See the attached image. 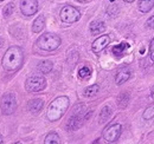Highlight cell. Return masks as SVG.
I'll use <instances>...</instances> for the list:
<instances>
[{
	"instance_id": "cell-1",
	"label": "cell",
	"mask_w": 154,
	"mask_h": 144,
	"mask_svg": "<svg viewBox=\"0 0 154 144\" xmlns=\"http://www.w3.org/2000/svg\"><path fill=\"white\" fill-rule=\"evenodd\" d=\"M24 62V52L19 46H11L5 52L1 64L6 71H17Z\"/></svg>"
},
{
	"instance_id": "cell-2",
	"label": "cell",
	"mask_w": 154,
	"mask_h": 144,
	"mask_svg": "<svg viewBox=\"0 0 154 144\" xmlns=\"http://www.w3.org/2000/svg\"><path fill=\"white\" fill-rule=\"evenodd\" d=\"M69 103L70 102H69V98L66 96L57 97L54 102H51V104L49 105V109H48L49 121L56 122L58 119H60L69 108Z\"/></svg>"
},
{
	"instance_id": "cell-3",
	"label": "cell",
	"mask_w": 154,
	"mask_h": 144,
	"mask_svg": "<svg viewBox=\"0 0 154 144\" xmlns=\"http://www.w3.org/2000/svg\"><path fill=\"white\" fill-rule=\"evenodd\" d=\"M60 43H62L60 38L54 33H45V34L39 37L37 40V45L39 49H42L44 51H49V52L57 50Z\"/></svg>"
},
{
	"instance_id": "cell-4",
	"label": "cell",
	"mask_w": 154,
	"mask_h": 144,
	"mask_svg": "<svg viewBox=\"0 0 154 144\" xmlns=\"http://www.w3.org/2000/svg\"><path fill=\"white\" fill-rule=\"evenodd\" d=\"M46 88V80L42 76L29 77L25 82V89L29 92H39Z\"/></svg>"
},
{
	"instance_id": "cell-5",
	"label": "cell",
	"mask_w": 154,
	"mask_h": 144,
	"mask_svg": "<svg viewBox=\"0 0 154 144\" xmlns=\"http://www.w3.org/2000/svg\"><path fill=\"white\" fill-rule=\"evenodd\" d=\"M0 109L2 115H12L17 109V100L13 93H6L1 98Z\"/></svg>"
},
{
	"instance_id": "cell-6",
	"label": "cell",
	"mask_w": 154,
	"mask_h": 144,
	"mask_svg": "<svg viewBox=\"0 0 154 144\" xmlns=\"http://www.w3.org/2000/svg\"><path fill=\"white\" fill-rule=\"evenodd\" d=\"M121 132H122V126H121V124H119V123L112 124V125L107 126L103 130V138L108 143H114V142H116L120 138Z\"/></svg>"
},
{
	"instance_id": "cell-7",
	"label": "cell",
	"mask_w": 154,
	"mask_h": 144,
	"mask_svg": "<svg viewBox=\"0 0 154 144\" xmlns=\"http://www.w3.org/2000/svg\"><path fill=\"white\" fill-rule=\"evenodd\" d=\"M79 18H81L79 11L72 6H65L60 11V20L63 22H66V24L76 22L79 20Z\"/></svg>"
},
{
	"instance_id": "cell-8",
	"label": "cell",
	"mask_w": 154,
	"mask_h": 144,
	"mask_svg": "<svg viewBox=\"0 0 154 144\" xmlns=\"http://www.w3.org/2000/svg\"><path fill=\"white\" fill-rule=\"evenodd\" d=\"M83 109H84L83 105H81L79 110H77V106L75 108V113L69 118L68 124H66V128H68L69 130H76V129H78L79 126L82 125L83 121L85 119V118H83V116H82V115H83Z\"/></svg>"
},
{
	"instance_id": "cell-9",
	"label": "cell",
	"mask_w": 154,
	"mask_h": 144,
	"mask_svg": "<svg viewBox=\"0 0 154 144\" xmlns=\"http://www.w3.org/2000/svg\"><path fill=\"white\" fill-rule=\"evenodd\" d=\"M20 11L26 17L33 16L38 11V1L37 0H21Z\"/></svg>"
},
{
	"instance_id": "cell-10",
	"label": "cell",
	"mask_w": 154,
	"mask_h": 144,
	"mask_svg": "<svg viewBox=\"0 0 154 144\" xmlns=\"http://www.w3.org/2000/svg\"><path fill=\"white\" fill-rule=\"evenodd\" d=\"M109 43H110V37L109 36L98 37L96 40L93 43V45H91V50H93V52L98 53V52H101L102 50H104Z\"/></svg>"
},
{
	"instance_id": "cell-11",
	"label": "cell",
	"mask_w": 154,
	"mask_h": 144,
	"mask_svg": "<svg viewBox=\"0 0 154 144\" xmlns=\"http://www.w3.org/2000/svg\"><path fill=\"white\" fill-rule=\"evenodd\" d=\"M131 73H132V71H131L129 68H122V69H120L115 77L116 84L117 85H121V84L126 83L131 78Z\"/></svg>"
},
{
	"instance_id": "cell-12",
	"label": "cell",
	"mask_w": 154,
	"mask_h": 144,
	"mask_svg": "<svg viewBox=\"0 0 154 144\" xmlns=\"http://www.w3.org/2000/svg\"><path fill=\"white\" fill-rule=\"evenodd\" d=\"M104 30H106V25H104V22L101 21V20H95V21H93V22L90 24V32H91V34H94V36L101 34L102 32H104Z\"/></svg>"
},
{
	"instance_id": "cell-13",
	"label": "cell",
	"mask_w": 154,
	"mask_h": 144,
	"mask_svg": "<svg viewBox=\"0 0 154 144\" xmlns=\"http://www.w3.org/2000/svg\"><path fill=\"white\" fill-rule=\"evenodd\" d=\"M44 106V102L42 99H31L27 104V108L29 110L32 112V113H39L42 111V109Z\"/></svg>"
},
{
	"instance_id": "cell-14",
	"label": "cell",
	"mask_w": 154,
	"mask_h": 144,
	"mask_svg": "<svg viewBox=\"0 0 154 144\" xmlns=\"http://www.w3.org/2000/svg\"><path fill=\"white\" fill-rule=\"evenodd\" d=\"M137 7L142 13H147L154 7V0H139Z\"/></svg>"
},
{
	"instance_id": "cell-15",
	"label": "cell",
	"mask_w": 154,
	"mask_h": 144,
	"mask_svg": "<svg viewBox=\"0 0 154 144\" xmlns=\"http://www.w3.org/2000/svg\"><path fill=\"white\" fill-rule=\"evenodd\" d=\"M129 49V45L127 43H121L120 45H115L113 49H112V52L115 57H122L123 54L126 53V51Z\"/></svg>"
},
{
	"instance_id": "cell-16",
	"label": "cell",
	"mask_w": 154,
	"mask_h": 144,
	"mask_svg": "<svg viewBox=\"0 0 154 144\" xmlns=\"http://www.w3.org/2000/svg\"><path fill=\"white\" fill-rule=\"evenodd\" d=\"M44 27H45V18H44V16H39L32 24V31L35 33H39V32H42V30Z\"/></svg>"
},
{
	"instance_id": "cell-17",
	"label": "cell",
	"mask_w": 154,
	"mask_h": 144,
	"mask_svg": "<svg viewBox=\"0 0 154 144\" xmlns=\"http://www.w3.org/2000/svg\"><path fill=\"white\" fill-rule=\"evenodd\" d=\"M112 113H113V110H112L110 106H108V105L104 106L100 112V123H106L110 118Z\"/></svg>"
},
{
	"instance_id": "cell-18",
	"label": "cell",
	"mask_w": 154,
	"mask_h": 144,
	"mask_svg": "<svg viewBox=\"0 0 154 144\" xmlns=\"http://www.w3.org/2000/svg\"><path fill=\"white\" fill-rule=\"evenodd\" d=\"M128 102H129V94L127 92H123L117 97V104H119L120 109L126 108L128 105Z\"/></svg>"
},
{
	"instance_id": "cell-19",
	"label": "cell",
	"mask_w": 154,
	"mask_h": 144,
	"mask_svg": "<svg viewBox=\"0 0 154 144\" xmlns=\"http://www.w3.org/2000/svg\"><path fill=\"white\" fill-rule=\"evenodd\" d=\"M52 68H54V64L50 60H44V62H42L38 65V70L42 73H49V72H51Z\"/></svg>"
},
{
	"instance_id": "cell-20",
	"label": "cell",
	"mask_w": 154,
	"mask_h": 144,
	"mask_svg": "<svg viewBox=\"0 0 154 144\" xmlns=\"http://www.w3.org/2000/svg\"><path fill=\"white\" fill-rule=\"evenodd\" d=\"M98 90H100V86H98L97 84L90 85V86H88V88L84 90V96H85L87 98H91V97L96 96Z\"/></svg>"
},
{
	"instance_id": "cell-21",
	"label": "cell",
	"mask_w": 154,
	"mask_h": 144,
	"mask_svg": "<svg viewBox=\"0 0 154 144\" xmlns=\"http://www.w3.org/2000/svg\"><path fill=\"white\" fill-rule=\"evenodd\" d=\"M45 144H59L60 143V138L56 132H50L46 137H45Z\"/></svg>"
},
{
	"instance_id": "cell-22",
	"label": "cell",
	"mask_w": 154,
	"mask_h": 144,
	"mask_svg": "<svg viewBox=\"0 0 154 144\" xmlns=\"http://www.w3.org/2000/svg\"><path fill=\"white\" fill-rule=\"evenodd\" d=\"M13 10H14V4H13V2L7 4V5L4 7V10H2V14H4V17H5V18H8V17L13 13Z\"/></svg>"
},
{
	"instance_id": "cell-23",
	"label": "cell",
	"mask_w": 154,
	"mask_h": 144,
	"mask_svg": "<svg viewBox=\"0 0 154 144\" xmlns=\"http://www.w3.org/2000/svg\"><path fill=\"white\" fill-rule=\"evenodd\" d=\"M78 76H79V78H82V79H85V78H89L90 76H91V70L88 68V66H84V68H82L79 72H78Z\"/></svg>"
},
{
	"instance_id": "cell-24",
	"label": "cell",
	"mask_w": 154,
	"mask_h": 144,
	"mask_svg": "<svg viewBox=\"0 0 154 144\" xmlns=\"http://www.w3.org/2000/svg\"><path fill=\"white\" fill-rule=\"evenodd\" d=\"M154 116V106H149L143 112V118L145 119H151Z\"/></svg>"
},
{
	"instance_id": "cell-25",
	"label": "cell",
	"mask_w": 154,
	"mask_h": 144,
	"mask_svg": "<svg viewBox=\"0 0 154 144\" xmlns=\"http://www.w3.org/2000/svg\"><path fill=\"white\" fill-rule=\"evenodd\" d=\"M149 57L152 59V62H154V38L151 41V45H149Z\"/></svg>"
},
{
	"instance_id": "cell-26",
	"label": "cell",
	"mask_w": 154,
	"mask_h": 144,
	"mask_svg": "<svg viewBox=\"0 0 154 144\" xmlns=\"http://www.w3.org/2000/svg\"><path fill=\"white\" fill-rule=\"evenodd\" d=\"M146 25H147V27H149V28H154V16L151 17V18L146 21Z\"/></svg>"
},
{
	"instance_id": "cell-27",
	"label": "cell",
	"mask_w": 154,
	"mask_h": 144,
	"mask_svg": "<svg viewBox=\"0 0 154 144\" xmlns=\"http://www.w3.org/2000/svg\"><path fill=\"white\" fill-rule=\"evenodd\" d=\"M125 2H133V1H135V0H123Z\"/></svg>"
},
{
	"instance_id": "cell-28",
	"label": "cell",
	"mask_w": 154,
	"mask_h": 144,
	"mask_svg": "<svg viewBox=\"0 0 154 144\" xmlns=\"http://www.w3.org/2000/svg\"><path fill=\"white\" fill-rule=\"evenodd\" d=\"M77 1H79V2H87V1H89V0H77Z\"/></svg>"
},
{
	"instance_id": "cell-29",
	"label": "cell",
	"mask_w": 154,
	"mask_h": 144,
	"mask_svg": "<svg viewBox=\"0 0 154 144\" xmlns=\"http://www.w3.org/2000/svg\"><path fill=\"white\" fill-rule=\"evenodd\" d=\"M2 142H4V141H2V136H1V135H0V144L2 143Z\"/></svg>"
},
{
	"instance_id": "cell-30",
	"label": "cell",
	"mask_w": 154,
	"mask_h": 144,
	"mask_svg": "<svg viewBox=\"0 0 154 144\" xmlns=\"http://www.w3.org/2000/svg\"><path fill=\"white\" fill-rule=\"evenodd\" d=\"M152 97H153V99H154V92L152 93Z\"/></svg>"
},
{
	"instance_id": "cell-31",
	"label": "cell",
	"mask_w": 154,
	"mask_h": 144,
	"mask_svg": "<svg viewBox=\"0 0 154 144\" xmlns=\"http://www.w3.org/2000/svg\"><path fill=\"white\" fill-rule=\"evenodd\" d=\"M0 1H4V0H0Z\"/></svg>"
}]
</instances>
